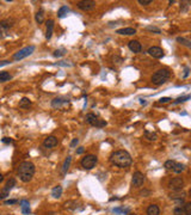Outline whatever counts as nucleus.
I'll list each match as a JSON object with an SVG mask.
<instances>
[{
	"mask_svg": "<svg viewBox=\"0 0 191 215\" xmlns=\"http://www.w3.org/2000/svg\"><path fill=\"white\" fill-rule=\"evenodd\" d=\"M78 143H79V140H78V139H73L72 142H71V147H72V148H74V147H75Z\"/></svg>",
	"mask_w": 191,
	"mask_h": 215,
	"instance_id": "39",
	"label": "nucleus"
},
{
	"mask_svg": "<svg viewBox=\"0 0 191 215\" xmlns=\"http://www.w3.org/2000/svg\"><path fill=\"white\" fill-rule=\"evenodd\" d=\"M86 122L90 123L93 127H97V128H103L106 125V122L104 120H100L99 117L94 114H87L86 115Z\"/></svg>",
	"mask_w": 191,
	"mask_h": 215,
	"instance_id": "7",
	"label": "nucleus"
},
{
	"mask_svg": "<svg viewBox=\"0 0 191 215\" xmlns=\"http://www.w3.org/2000/svg\"><path fill=\"white\" fill-rule=\"evenodd\" d=\"M170 77H171V72L168 71V70H166V68H163V70L156 71L154 74H153L152 81H153L154 85L160 86V85H163V84H165L166 81L168 80Z\"/></svg>",
	"mask_w": 191,
	"mask_h": 215,
	"instance_id": "3",
	"label": "nucleus"
},
{
	"mask_svg": "<svg viewBox=\"0 0 191 215\" xmlns=\"http://www.w3.org/2000/svg\"><path fill=\"white\" fill-rule=\"evenodd\" d=\"M71 161H72V157L68 155V157L66 158V160H64V165H62V170H61V175H62V176H64V175L67 173V171L69 169V165H71Z\"/></svg>",
	"mask_w": 191,
	"mask_h": 215,
	"instance_id": "20",
	"label": "nucleus"
},
{
	"mask_svg": "<svg viewBox=\"0 0 191 215\" xmlns=\"http://www.w3.org/2000/svg\"><path fill=\"white\" fill-rule=\"evenodd\" d=\"M61 195H62V187L61 185H57L52 190V196L54 198H60Z\"/></svg>",
	"mask_w": 191,
	"mask_h": 215,
	"instance_id": "21",
	"label": "nucleus"
},
{
	"mask_svg": "<svg viewBox=\"0 0 191 215\" xmlns=\"http://www.w3.org/2000/svg\"><path fill=\"white\" fill-rule=\"evenodd\" d=\"M13 23H15V20L13 19H2L1 22H0V27H1V30H2V34L6 31V30H9L10 27H13Z\"/></svg>",
	"mask_w": 191,
	"mask_h": 215,
	"instance_id": "16",
	"label": "nucleus"
},
{
	"mask_svg": "<svg viewBox=\"0 0 191 215\" xmlns=\"http://www.w3.org/2000/svg\"><path fill=\"white\" fill-rule=\"evenodd\" d=\"M35 171H36V167L31 161H23L19 164L17 175L23 183H29L34 177Z\"/></svg>",
	"mask_w": 191,
	"mask_h": 215,
	"instance_id": "2",
	"label": "nucleus"
},
{
	"mask_svg": "<svg viewBox=\"0 0 191 215\" xmlns=\"http://www.w3.org/2000/svg\"><path fill=\"white\" fill-rule=\"evenodd\" d=\"M128 48L135 54L140 53V52L142 50V45H141V43H140L139 41H135V40H133V41H130V42L128 43Z\"/></svg>",
	"mask_w": 191,
	"mask_h": 215,
	"instance_id": "13",
	"label": "nucleus"
},
{
	"mask_svg": "<svg viewBox=\"0 0 191 215\" xmlns=\"http://www.w3.org/2000/svg\"><path fill=\"white\" fill-rule=\"evenodd\" d=\"M59 66H71V63H68L67 61H60V62H57Z\"/></svg>",
	"mask_w": 191,
	"mask_h": 215,
	"instance_id": "41",
	"label": "nucleus"
},
{
	"mask_svg": "<svg viewBox=\"0 0 191 215\" xmlns=\"http://www.w3.org/2000/svg\"><path fill=\"white\" fill-rule=\"evenodd\" d=\"M1 141H2L4 143H11L12 142V139H10V137H2Z\"/></svg>",
	"mask_w": 191,
	"mask_h": 215,
	"instance_id": "40",
	"label": "nucleus"
},
{
	"mask_svg": "<svg viewBox=\"0 0 191 215\" xmlns=\"http://www.w3.org/2000/svg\"><path fill=\"white\" fill-rule=\"evenodd\" d=\"M184 170H185V165H184V164H181V162H177L176 166H174V169H173V172L181 173V172H183Z\"/></svg>",
	"mask_w": 191,
	"mask_h": 215,
	"instance_id": "28",
	"label": "nucleus"
},
{
	"mask_svg": "<svg viewBox=\"0 0 191 215\" xmlns=\"http://www.w3.org/2000/svg\"><path fill=\"white\" fill-rule=\"evenodd\" d=\"M139 4L140 5H143V6H147V5L152 4V0H139Z\"/></svg>",
	"mask_w": 191,
	"mask_h": 215,
	"instance_id": "35",
	"label": "nucleus"
},
{
	"mask_svg": "<svg viewBox=\"0 0 191 215\" xmlns=\"http://www.w3.org/2000/svg\"><path fill=\"white\" fill-rule=\"evenodd\" d=\"M69 12V9L67 7V6H61L60 10H59V12H57V17L59 18H64L66 17V15Z\"/></svg>",
	"mask_w": 191,
	"mask_h": 215,
	"instance_id": "25",
	"label": "nucleus"
},
{
	"mask_svg": "<svg viewBox=\"0 0 191 215\" xmlns=\"http://www.w3.org/2000/svg\"><path fill=\"white\" fill-rule=\"evenodd\" d=\"M160 214V209L156 204H151L147 208V215H159Z\"/></svg>",
	"mask_w": 191,
	"mask_h": 215,
	"instance_id": "19",
	"label": "nucleus"
},
{
	"mask_svg": "<svg viewBox=\"0 0 191 215\" xmlns=\"http://www.w3.org/2000/svg\"><path fill=\"white\" fill-rule=\"evenodd\" d=\"M31 107V100L27 97H24V98L20 99V102H19V108H22V109H29V108Z\"/></svg>",
	"mask_w": 191,
	"mask_h": 215,
	"instance_id": "22",
	"label": "nucleus"
},
{
	"mask_svg": "<svg viewBox=\"0 0 191 215\" xmlns=\"http://www.w3.org/2000/svg\"><path fill=\"white\" fill-rule=\"evenodd\" d=\"M173 2H174V0H170V1H168V4H170V5H172Z\"/></svg>",
	"mask_w": 191,
	"mask_h": 215,
	"instance_id": "45",
	"label": "nucleus"
},
{
	"mask_svg": "<svg viewBox=\"0 0 191 215\" xmlns=\"http://www.w3.org/2000/svg\"><path fill=\"white\" fill-rule=\"evenodd\" d=\"M145 136L148 139V140H151V141H155L156 137H158L155 133H151V132H148V130H146L145 132Z\"/></svg>",
	"mask_w": 191,
	"mask_h": 215,
	"instance_id": "30",
	"label": "nucleus"
},
{
	"mask_svg": "<svg viewBox=\"0 0 191 215\" xmlns=\"http://www.w3.org/2000/svg\"><path fill=\"white\" fill-rule=\"evenodd\" d=\"M97 162H98V158L96 155H93V154H87L80 161L82 169H85V170H92L97 165Z\"/></svg>",
	"mask_w": 191,
	"mask_h": 215,
	"instance_id": "5",
	"label": "nucleus"
},
{
	"mask_svg": "<svg viewBox=\"0 0 191 215\" xmlns=\"http://www.w3.org/2000/svg\"><path fill=\"white\" fill-rule=\"evenodd\" d=\"M35 19H36L37 24H42V23L44 22V11H43V10L37 11L36 16H35Z\"/></svg>",
	"mask_w": 191,
	"mask_h": 215,
	"instance_id": "23",
	"label": "nucleus"
},
{
	"mask_svg": "<svg viewBox=\"0 0 191 215\" xmlns=\"http://www.w3.org/2000/svg\"><path fill=\"white\" fill-rule=\"evenodd\" d=\"M148 54L152 56V57H154V59H161V57H164V50L160 48V47H151L149 49H148Z\"/></svg>",
	"mask_w": 191,
	"mask_h": 215,
	"instance_id": "11",
	"label": "nucleus"
},
{
	"mask_svg": "<svg viewBox=\"0 0 191 215\" xmlns=\"http://www.w3.org/2000/svg\"><path fill=\"white\" fill-rule=\"evenodd\" d=\"M171 100V98H168V97H163V98L159 99V103L160 104H166V103H168Z\"/></svg>",
	"mask_w": 191,
	"mask_h": 215,
	"instance_id": "37",
	"label": "nucleus"
},
{
	"mask_svg": "<svg viewBox=\"0 0 191 215\" xmlns=\"http://www.w3.org/2000/svg\"><path fill=\"white\" fill-rule=\"evenodd\" d=\"M16 184H17L16 179H15V178H10L9 180L6 182L5 187L1 189V192H0V200L5 201V198H6V197L10 195V191H11L12 189L16 187Z\"/></svg>",
	"mask_w": 191,
	"mask_h": 215,
	"instance_id": "6",
	"label": "nucleus"
},
{
	"mask_svg": "<svg viewBox=\"0 0 191 215\" xmlns=\"http://www.w3.org/2000/svg\"><path fill=\"white\" fill-rule=\"evenodd\" d=\"M17 202H18L17 200H7V201H4L5 204H15V203H17Z\"/></svg>",
	"mask_w": 191,
	"mask_h": 215,
	"instance_id": "38",
	"label": "nucleus"
},
{
	"mask_svg": "<svg viewBox=\"0 0 191 215\" xmlns=\"http://www.w3.org/2000/svg\"><path fill=\"white\" fill-rule=\"evenodd\" d=\"M64 54H66V49L61 48V49H56L53 55H54L55 57H61V56H64Z\"/></svg>",
	"mask_w": 191,
	"mask_h": 215,
	"instance_id": "32",
	"label": "nucleus"
},
{
	"mask_svg": "<svg viewBox=\"0 0 191 215\" xmlns=\"http://www.w3.org/2000/svg\"><path fill=\"white\" fill-rule=\"evenodd\" d=\"M110 162L117 167L121 169H127L133 164V159L131 155L127 152V151H116L110 155Z\"/></svg>",
	"mask_w": 191,
	"mask_h": 215,
	"instance_id": "1",
	"label": "nucleus"
},
{
	"mask_svg": "<svg viewBox=\"0 0 191 215\" xmlns=\"http://www.w3.org/2000/svg\"><path fill=\"white\" fill-rule=\"evenodd\" d=\"M84 151H85L84 147H79V150L77 151V154H81V153H84Z\"/></svg>",
	"mask_w": 191,
	"mask_h": 215,
	"instance_id": "43",
	"label": "nucleus"
},
{
	"mask_svg": "<svg viewBox=\"0 0 191 215\" xmlns=\"http://www.w3.org/2000/svg\"><path fill=\"white\" fill-rule=\"evenodd\" d=\"M6 215H11V214H6Z\"/></svg>",
	"mask_w": 191,
	"mask_h": 215,
	"instance_id": "47",
	"label": "nucleus"
},
{
	"mask_svg": "<svg viewBox=\"0 0 191 215\" xmlns=\"http://www.w3.org/2000/svg\"><path fill=\"white\" fill-rule=\"evenodd\" d=\"M47 25V32H46V38L49 41L53 36V31H54V20L53 19H48L46 22Z\"/></svg>",
	"mask_w": 191,
	"mask_h": 215,
	"instance_id": "15",
	"label": "nucleus"
},
{
	"mask_svg": "<svg viewBox=\"0 0 191 215\" xmlns=\"http://www.w3.org/2000/svg\"><path fill=\"white\" fill-rule=\"evenodd\" d=\"M20 208H22L23 214L29 215L31 213V210H30V203H29L27 200H22V201H20Z\"/></svg>",
	"mask_w": 191,
	"mask_h": 215,
	"instance_id": "18",
	"label": "nucleus"
},
{
	"mask_svg": "<svg viewBox=\"0 0 191 215\" xmlns=\"http://www.w3.org/2000/svg\"><path fill=\"white\" fill-rule=\"evenodd\" d=\"M146 30L148 31H153V32H156V34H160V29L159 27H147Z\"/></svg>",
	"mask_w": 191,
	"mask_h": 215,
	"instance_id": "34",
	"label": "nucleus"
},
{
	"mask_svg": "<svg viewBox=\"0 0 191 215\" xmlns=\"http://www.w3.org/2000/svg\"><path fill=\"white\" fill-rule=\"evenodd\" d=\"M96 6V1L93 0H82V1H78V7L82 11H91L94 9Z\"/></svg>",
	"mask_w": 191,
	"mask_h": 215,
	"instance_id": "10",
	"label": "nucleus"
},
{
	"mask_svg": "<svg viewBox=\"0 0 191 215\" xmlns=\"http://www.w3.org/2000/svg\"><path fill=\"white\" fill-rule=\"evenodd\" d=\"M184 209H185V215H191V202L185 203L184 204Z\"/></svg>",
	"mask_w": 191,
	"mask_h": 215,
	"instance_id": "33",
	"label": "nucleus"
},
{
	"mask_svg": "<svg viewBox=\"0 0 191 215\" xmlns=\"http://www.w3.org/2000/svg\"><path fill=\"white\" fill-rule=\"evenodd\" d=\"M57 139L55 137L54 135H50V136H47L46 139H44V141H43V146L46 147V148H54L55 146H57Z\"/></svg>",
	"mask_w": 191,
	"mask_h": 215,
	"instance_id": "12",
	"label": "nucleus"
},
{
	"mask_svg": "<svg viewBox=\"0 0 191 215\" xmlns=\"http://www.w3.org/2000/svg\"><path fill=\"white\" fill-rule=\"evenodd\" d=\"M35 49H36V47L35 45H27L25 48H22V49H19L17 53L13 55V60L15 61H20V60H23V59H25L27 56H30V55H32L34 52H35Z\"/></svg>",
	"mask_w": 191,
	"mask_h": 215,
	"instance_id": "4",
	"label": "nucleus"
},
{
	"mask_svg": "<svg viewBox=\"0 0 191 215\" xmlns=\"http://www.w3.org/2000/svg\"><path fill=\"white\" fill-rule=\"evenodd\" d=\"M10 61H7V60H4V61H1V63H0V67H4L5 65H9Z\"/></svg>",
	"mask_w": 191,
	"mask_h": 215,
	"instance_id": "42",
	"label": "nucleus"
},
{
	"mask_svg": "<svg viewBox=\"0 0 191 215\" xmlns=\"http://www.w3.org/2000/svg\"><path fill=\"white\" fill-rule=\"evenodd\" d=\"M176 164H177V161H174V160H167V161H165L164 166H165V169H166V170L173 171L174 166H176Z\"/></svg>",
	"mask_w": 191,
	"mask_h": 215,
	"instance_id": "26",
	"label": "nucleus"
},
{
	"mask_svg": "<svg viewBox=\"0 0 191 215\" xmlns=\"http://www.w3.org/2000/svg\"><path fill=\"white\" fill-rule=\"evenodd\" d=\"M130 215H135V214H130Z\"/></svg>",
	"mask_w": 191,
	"mask_h": 215,
	"instance_id": "46",
	"label": "nucleus"
},
{
	"mask_svg": "<svg viewBox=\"0 0 191 215\" xmlns=\"http://www.w3.org/2000/svg\"><path fill=\"white\" fill-rule=\"evenodd\" d=\"M143 183H145V175L142 172H140V171L134 172L133 178H131V184L134 187H136V188H141L143 185Z\"/></svg>",
	"mask_w": 191,
	"mask_h": 215,
	"instance_id": "8",
	"label": "nucleus"
},
{
	"mask_svg": "<svg viewBox=\"0 0 191 215\" xmlns=\"http://www.w3.org/2000/svg\"><path fill=\"white\" fill-rule=\"evenodd\" d=\"M188 75H189V68L186 67V68H185V73H184V75H183V77H184V78H186Z\"/></svg>",
	"mask_w": 191,
	"mask_h": 215,
	"instance_id": "44",
	"label": "nucleus"
},
{
	"mask_svg": "<svg viewBox=\"0 0 191 215\" xmlns=\"http://www.w3.org/2000/svg\"><path fill=\"white\" fill-rule=\"evenodd\" d=\"M11 79H12V75L9 72H1L0 73V81L1 82H6V81H10Z\"/></svg>",
	"mask_w": 191,
	"mask_h": 215,
	"instance_id": "24",
	"label": "nucleus"
},
{
	"mask_svg": "<svg viewBox=\"0 0 191 215\" xmlns=\"http://www.w3.org/2000/svg\"><path fill=\"white\" fill-rule=\"evenodd\" d=\"M190 4H191L190 1H182V6H183L182 11H186V9L189 7V5H190Z\"/></svg>",
	"mask_w": 191,
	"mask_h": 215,
	"instance_id": "36",
	"label": "nucleus"
},
{
	"mask_svg": "<svg viewBox=\"0 0 191 215\" xmlns=\"http://www.w3.org/2000/svg\"><path fill=\"white\" fill-rule=\"evenodd\" d=\"M174 215H184L185 214V209H184V206H178L174 208L173 210Z\"/></svg>",
	"mask_w": 191,
	"mask_h": 215,
	"instance_id": "29",
	"label": "nucleus"
},
{
	"mask_svg": "<svg viewBox=\"0 0 191 215\" xmlns=\"http://www.w3.org/2000/svg\"><path fill=\"white\" fill-rule=\"evenodd\" d=\"M177 42H179L181 44L185 45V47H188V48H191V41L184 38V37H177Z\"/></svg>",
	"mask_w": 191,
	"mask_h": 215,
	"instance_id": "27",
	"label": "nucleus"
},
{
	"mask_svg": "<svg viewBox=\"0 0 191 215\" xmlns=\"http://www.w3.org/2000/svg\"><path fill=\"white\" fill-rule=\"evenodd\" d=\"M116 32H117L118 35L130 36V35H135V34H136V29H134V27H123V29H118Z\"/></svg>",
	"mask_w": 191,
	"mask_h": 215,
	"instance_id": "17",
	"label": "nucleus"
},
{
	"mask_svg": "<svg viewBox=\"0 0 191 215\" xmlns=\"http://www.w3.org/2000/svg\"><path fill=\"white\" fill-rule=\"evenodd\" d=\"M66 104H68V99L61 98V97H57V98L53 99V102H52V107L54 108V109H60V108L64 107Z\"/></svg>",
	"mask_w": 191,
	"mask_h": 215,
	"instance_id": "14",
	"label": "nucleus"
},
{
	"mask_svg": "<svg viewBox=\"0 0 191 215\" xmlns=\"http://www.w3.org/2000/svg\"><path fill=\"white\" fill-rule=\"evenodd\" d=\"M191 98V96H183V97H179V98H177L174 102H173V104H179V103H184V102H186V100H189Z\"/></svg>",
	"mask_w": 191,
	"mask_h": 215,
	"instance_id": "31",
	"label": "nucleus"
},
{
	"mask_svg": "<svg viewBox=\"0 0 191 215\" xmlns=\"http://www.w3.org/2000/svg\"><path fill=\"white\" fill-rule=\"evenodd\" d=\"M168 187H170V189H172L173 191H181L184 187V180L181 177H174L170 180Z\"/></svg>",
	"mask_w": 191,
	"mask_h": 215,
	"instance_id": "9",
	"label": "nucleus"
}]
</instances>
